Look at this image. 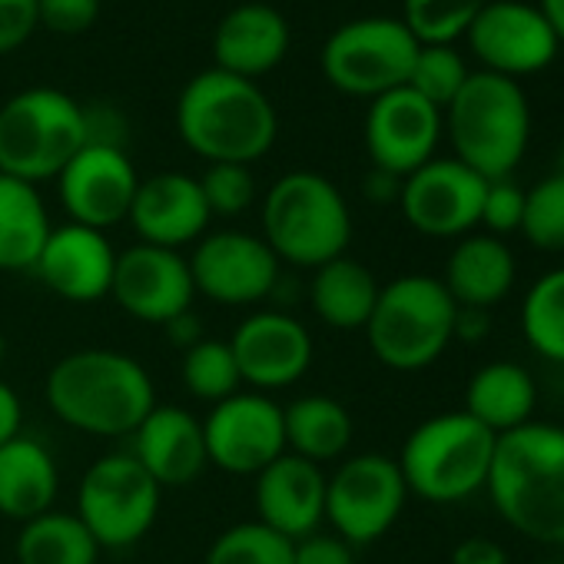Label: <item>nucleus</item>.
I'll return each instance as SVG.
<instances>
[{
	"label": "nucleus",
	"instance_id": "f257e3e1",
	"mask_svg": "<svg viewBox=\"0 0 564 564\" xmlns=\"http://www.w3.org/2000/svg\"><path fill=\"white\" fill-rule=\"evenodd\" d=\"M485 491L518 534L564 547V429L524 422L498 435Z\"/></svg>",
	"mask_w": 564,
	"mask_h": 564
},
{
	"label": "nucleus",
	"instance_id": "f03ea898",
	"mask_svg": "<svg viewBox=\"0 0 564 564\" xmlns=\"http://www.w3.org/2000/svg\"><path fill=\"white\" fill-rule=\"evenodd\" d=\"M44 399L64 425L97 438H123L150 415L156 389L133 356L77 349L47 372Z\"/></svg>",
	"mask_w": 564,
	"mask_h": 564
},
{
	"label": "nucleus",
	"instance_id": "7ed1b4c3",
	"mask_svg": "<svg viewBox=\"0 0 564 564\" xmlns=\"http://www.w3.org/2000/svg\"><path fill=\"white\" fill-rule=\"evenodd\" d=\"M176 133L206 163L249 166L272 150L279 117L256 80L213 67L180 90Z\"/></svg>",
	"mask_w": 564,
	"mask_h": 564
},
{
	"label": "nucleus",
	"instance_id": "20e7f679",
	"mask_svg": "<svg viewBox=\"0 0 564 564\" xmlns=\"http://www.w3.org/2000/svg\"><path fill=\"white\" fill-rule=\"evenodd\" d=\"M262 239L279 262L296 269H319L346 256L352 213L343 189L313 170L279 176L262 199Z\"/></svg>",
	"mask_w": 564,
	"mask_h": 564
},
{
	"label": "nucleus",
	"instance_id": "39448f33",
	"mask_svg": "<svg viewBox=\"0 0 564 564\" xmlns=\"http://www.w3.org/2000/svg\"><path fill=\"white\" fill-rule=\"evenodd\" d=\"M442 123L455 160L485 180H505L521 163L531 140V110L518 80L475 70L445 107Z\"/></svg>",
	"mask_w": 564,
	"mask_h": 564
},
{
	"label": "nucleus",
	"instance_id": "423d86ee",
	"mask_svg": "<svg viewBox=\"0 0 564 564\" xmlns=\"http://www.w3.org/2000/svg\"><path fill=\"white\" fill-rule=\"evenodd\" d=\"M458 306L435 275H399L379 290L376 310L366 323L372 356L395 372L429 369L455 339Z\"/></svg>",
	"mask_w": 564,
	"mask_h": 564
},
{
	"label": "nucleus",
	"instance_id": "0eeeda50",
	"mask_svg": "<svg viewBox=\"0 0 564 564\" xmlns=\"http://www.w3.org/2000/svg\"><path fill=\"white\" fill-rule=\"evenodd\" d=\"M495 442L498 435L468 412H442L412 429L395 462L409 495L455 505L485 488Z\"/></svg>",
	"mask_w": 564,
	"mask_h": 564
},
{
	"label": "nucleus",
	"instance_id": "6e6552de",
	"mask_svg": "<svg viewBox=\"0 0 564 564\" xmlns=\"http://www.w3.org/2000/svg\"><path fill=\"white\" fill-rule=\"evenodd\" d=\"M90 143L87 110L57 87H31L0 107V173L24 183L57 180Z\"/></svg>",
	"mask_w": 564,
	"mask_h": 564
},
{
	"label": "nucleus",
	"instance_id": "1a4fd4ad",
	"mask_svg": "<svg viewBox=\"0 0 564 564\" xmlns=\"http://www.w3.org/2000/svg\"><path fill=\"white\" fill-rule=\"evenodd\" d=\"M419 47L422 44L399 18H359L333 31L319 64L339 94L376 100L405 87Z\"/></svg>",
	"mask_w": 564,
	"mask_h": 564
},
{
	"label": "nucleus",
	"instance_id": "9d476101",
	"mask_svg": "<svg viewBox=\"0 0 564 564\" xmlns=\"http://www.w3.org/2000/svg\"><path fill=\"white\" fill-rule=\"evenodd\" d=\"M163 488L130 452L97 458L77 488V518L100 547L120 551L137 544L160 514Z\"/></svg>",
	"mask_w": 564,
	"mask_h": 564
},
{
	"label": "nucleus",
	"instance_id": "9b49d317",
	"mask_svg": "<svg viewBox=\"0 0 564 564\" xmlns=\"http://www.w3.org/2000/svg\"><path fill=\"white\" fill-rule=\"evenodd\" d=\"M405 498L409 488L399 462L382 452L352 455L326 475V521L352 547L389 534L405 508Z\"/></svg>",
	"mask_w": 564,
	"mask_h": 564
},
{
	"label": "nucleus",
	"instance_id": "f8f14e48",
	"mask_svg": "<svg viewBox=\"0 0 564 564\" xmlns=\"http://www.w3.org/2000/svg\"><path fill=\"white\" fill-rule=\"evenodd\" d=\"M186 262L196 296H206L219 306H256L279 286L275 252L262 236L242 229L206 232Z\"/></svg>",
	"mask_w": 564,
	"mask_h": 564
},
{
	"label": "nucleus",
	"instance_id": "ddd939ff",
	"mask_svg": "<svg viewBox=\"0 0 564 564\" xmlns=\"http://www.w3.org/2000/svg\"><path fill=\"white\" fill-rule=\"evenodd\" d=\"M206 458L229 475H259L279 455H286L282 405L265 392H236L209 409L203 419Z\"/></svg>",
	"mask_w": 564,
	"mask_h": 564
},
{
	"label": "nucleus",
	"instance_id": "4468645a",
	"mask_svg": "<svg viewBox=\"0 0 564 564\" xmlns=\"http://www.w3.org/2000/svg\"><path fill=\"white\" fill-rule=\"evenodd\" d=\"M488 180L462 160H429L402 180L399 206L405 223L432 239H462L481 219Z\"/></svg>",
	"mask_w": 564,
	"mask_h": 564
},
{
	"label": "nucleus",
	"instance_id": "2eb2a0df",
	"mask_svg": "<svg viewBox=\"0 0 564 564\" xmlns=\"http://www.w3.org/2000/svg\"><path fill=\"white\" fill-rule=\"evenodd\" d=\"M110 296L137 323L166 326L183 313H189L196 300V286L183 252L137 242L117 252Z\"/></svg>",
	"mask_w": 564,
	"mask_h": 564
},
{
	"label": "nucleus",
	"instance_id": "dca6fc26",
	"mask_svg": "<svg viewBox=\"0 0 564 564\" xmlns=\"http://www.w3.org/2000/svg\"><path fill=\"white\" fill-rule=\"evenodd\" d=\"M465 37L485 70L508 80L544 70L561 47L544 14L521 0H488Z\"/></svg>",
	"mask_w": 564,
	"mask_h": 564
},
{
	"label": "nucleus",
	"instance_id": "f3484780",
	"mask_svg": "<svg viewBox=\"0 0 564 564\" xmlns=\"http://www.w3.org/2000/svg\"><path fill=\"white\" fill-rule=\"evenodd\" d=\"M70 223L107 232L130 216L140 176L123 147L87 143L57 176Z\"/></svg>",
	"mask_w": 564,
	"mask_h": 564
},
{
	"label": "nucleus",
	"instance_id": "a211bd4d",
	"mask_svg": "<svg viewBox=\"0 0 564 564\" xmlns=\"http://www.w3.org/2000/svg\"><path fill=\"white\" fill-rule=\"evenodd\" d=\"M229 349L236 356L242 382L252 386L256 392L290 389L313 366L310 329L296 316L279 310H262L246 316L236 326Z\"/></svg>",
	"mask_w": 564,
	"mask_h": 564
},
{
	"label": "nucleus",
	"instance_id": "6ab92c4d",
	"mask_svg": "<svg viewBox=\"0 0 564 564\" xmlns=\"http://www.w3.org/2000/svg\"><path fill=\"white\" fill-rule=\"evenodd\" d=\"M442 127V110L409 87L376 97L366 113V150L372 166L405 180L435 160Z\"/></svg>",
	"mask_w": 564,
	"mask_h": 564
},
{
	"label": "nucleus",
	"instance_id": "aec40b11",
	"mask_svg": "<svg viewBox=\"0 0 564 564\" xmlns=\"http://www.w3.org/2000/svg\"><path fill=\"white\" fill-rule=\"evenodd\" d=\"M113 269L117 249L110 246L107 232L80 223L54 226L34 265L37 279L54 296L77 306H90L110 296Z\"/></svg>",
	"mask_w": 564,
	"mask_h": 564
},
{
	"label": "nucleus",
	"instance_id": "412c9836",
	"mask_svg": "<svg viewBox=\"0 0 564 564\" xmlns=\"http://www.w3.org/2000/svg\"><path fill=\"white\" fill-rule=\"evenodd\" d=\"M252 505L256 521L296 544L326 521V471L293 452L279 455L256 475Z\"/></svg>",
	"mask_w": 564,
	"mask_h": 564
},
{
	"label": "nucleus",
	"instance_id": "4be33fe9",
	"mask_svg": "<svg viewBox=\"0 0 564 564\" xmlns=\"http://www.w3.org/2000/svg\"><path fill=\"white\" fill-rule=\"evenodd\" d=\"M209 219L213 216L203 199L199 180L189 173H176V170L140 180L130 216H127L140 242L176 249V252L189 242L196 246L206 236Z\"/></svg>",
	"mask_w": 564,
	"mask_h": 564
},
{
	"label": "nucleus",
	"instance_id": "5701e85b",
	"mask_svg": "<svg viewBox=\"0 0 564 564\" xmlns=\"http://www.w3.org/2000/svg\"><path fill=\"white\" fill-rule=\"evenodd\" d=\"M130 438V455L160 488H183L209 465L203 422L183 405H153Z\"/></svg>",
	"mask_w": 564,
	"mask_h": 564
},
{
	"label": "nucleus",
	"instance_id": "b1692460",
	"mask_svg": "<svg viewBox=\"0 0 564 564\" xmlns=\"http://www.w3.org/2000/svg\"><path fill=\"white\" fill-rule=\"evenodd\" d=\"M290 51V24L269 4H239L213 31V61L219 70L259 80L272 74Z\"/></svg>",
	"mask_w": 564,
	"mask_h": 564
},
{
	"label": "nucleus",
	"instance_id": "393cba45",
	"mask_svg": "<svg viewBox=\"0 0 564 564\" xmlns=\"http://www.w3.org/2000/svg\"><path fill=\"white\" fill-rule=\"evenodd\" d=\"M514 252L505 239L488 232H468L455 242L442 286L458 310H495L514 286Z\"/></svg>",
	"mask_w": 564,
	"mask_h": 564
},
{
	"label": "nucleus",
	"instance_id": "a878e982",
	"mask_svg": "<svg viewBox=\"0 0 564 564\" xmlns=\"http://www.w3.org/2000/svg\"><path fill=\"white\" fill-rule=\"evenodd\" d=\"M61 491V471L51 448L37 438L18 435L0 445V514L31 521L47 514Z\"/></svg>",
	"mask_w": 564,
	"mask_h": 564
},
{
	"label": "nucleus",
	"instance_id": "bb28decb",
	"mask_svg": "<svg viewBox=\"0 0 564 564\" xmlns=\"http://www.w3.org/2000/svg\"><path fill=\"white\" fill-rule=\"evenodd\" d=\"M379 282L372 269L352 256H339L319 269H313L310 279V306L316 319L336 333H362L376 300H379Z\"/></svg>",
	"mask_w": 564,
	"mask_h": 564
},
{
	"label": "nucleus",
	"instance_id": "cd10ccee",
	"mask_svg": "<svg viewBox=\"0 0 564 564\" xmlns=\"http://www.w3.org/2000/svg\"><path fill=\"white\" fill-rule=\"evenodd\" d=\"M51 229L54 226L41 189L0 173V269L34 272Z\"/></svg>",
	"mask_w": 564,
	"mask_h": 564
},
{
	"label": "nucleus",
	"instance_id": "c85d7f7f",
	"mask_svg": "<svg viewBox=\"0 0 564 564\" xmlns=\"http://www.w3.org/2000/svg\"><path fill=\"white\" fill-rule=\"evenodd\" d=\"M538 402V389L534 379L528 376V369H521L518 362H488L481 366L468 389H465V409L475 422H481L488 432L505 435L524 422H531Z\"/></svg>",
	"mask_w": 564,
	"mask_h": 564
},
{
	"label": "nucleus",
	"instance_id": "c756f323",
	"mask_svg": "<svg viewBox=\"0 0 564 564\" xmlns=\"http://www.w3.org/2000/svg\"><path fill=\"white\" fill-rule=\"evenodd\" d=\"M282 429H286V452L326 465L339 462L352 445V415L333 395H303L282 409Z\"/></svg>",
	"mask_w": 564,
	"mask_h": 564
},
{
	"label": "nucleus",
	"instance_id": "7c9ffc66",
	"mask_svg": "<svg viewBox=\"0 0 564 564\" xmlns=\"http://www.w3.org/2000/svg\"><path fill=\"white\" fill-rule=\"evenodd\" d=\"M100 551L104 547L77 518V511L57 508L24 521L14 544L18 564H97Z\"/></svg>",
	"mask_w": 564,
	"mask_h": 564
},
{
	"label": "nucleus",
	"instance_id": "2f4dec72",
	"mask_svg": "<svg viewBox=\"0 0 564 564\" xmlns=\"http://www.w3.org/2000/svg\"><path fill=\"white\" fill-rule=\"evenodd\" d=\"M521 329L541 359L564 366V265L544 272L524 293Z\"/></svg>",
	"mask_w": 564,
	"mask_h": 564
},
{
	"label": "nucleus",
	"instance_id": "473e14b6",
	"mask_svg": "<svg viewBox=\"0 0 564 564\" xmlns=\"http://www.w3.org/2000/svg\"><path fill=\"white\" fill-rule=\"evenodd\" d=\"M180 376H183V389L193 399L209 402V405L236 395L239 386H242V376H239V366H236V356H232L229 343L206 339V336L183 352Z\"/></svg>",
	"mask_w": 564,
	"mask_h": 564
},
{
	"label": "nucleus",
	"instance_id": "72a5a7b5",
	"mask_svg": "<svg viewBox=\"0 0 564 564\" xmlns=\"http://www.w3.org/2000/svg\"><path fill=\"white\" fill-rule=\"evenodd\" d=\"M293 541L262 521H239L216 534L203 564H293Z\"/></svg>",
	"mask_w": 564,
	"mask_h": 564
},
{
	"label": "nucleus",
	"instance_id": "f704fd0d",
	"mask_svg": "<svg viewBox=\"0 0 564 564\" xmlns=\"http://www.w3.org/2000/svg\"><path fill=\"white\" fill-rule=\"evenodd\" d=\"M488 0H402V24L419 44H455L468 34Z\"/></svg>",
	"mask_w": 564,
	"mask_h": 564
},
{
	"label": "nucleus",
	"instance_id": "c9c22d12",
	"mask_svg": "<svg viewBox=\"0 0 564 564\" xmlns=\"http://www.w3.org/2000/svg\"><path fill=\"white\" fill-rule=\"evenodd\" d=\"M468 74L471 70L465 67V61H462V54L455 47H448V44H422L405 87L415 90L422 100H429L435 110L445 113V107L465 87Z\"/></svg>",
	"mask_w": 564,
	"mask_h": 564
},
{
	"label": "nucleus",
	"instance_id": "e433bc0d",
	"mask_svg": "<svg viewBox=\"0 0 564 564\" xmlns=\"http://www.w3.org/2000/svg\"><path fill=\"white\" fill-rule=\"evenodd\" d=\"M524 239L541 252H564V176L554 173L524 189Z\"/></svg>",
	"mask_w": 564,
	"mask_h": 564
},
{
	"label": "nucleus",
	"instance_id": "4c0bfd02",
	"mask_svg": "<svg viewBox=\"0 0 564 564\" xmlns=\"http://www.w3.org/2000/svg\"><path fill=\"white\" fill-rule=\"evenodd\" d=\"M199 189L209 206V216H223V219L246 213L256 199V180L249 166L239 163H209L206 173L199 176Z\"/></svg>",
	"mask_w": 564,
	"mask_h": 564
},
{
	"label": "nucleus",
	"instance_id": "58836bf2",
	"mask_svg": "<svg viewBox=\"0 0 564 564\" xmlns=\"http://www.w3.org/2000/svg\"><path fill=\"white\" fill-rule=\"evenodd\" d=\"M521 216H524V189L505 176V180H488L485 199H481V219L478 226L488 229V236H508L521 229Z\"/></svg>",
	"mask_w": 564,
	"mask_h": 564
},
{
	"label": "nucleus",
	"instance_id": "ea45409f",
	"mask_svg": "<svg viewBox=\"0 0 564 564\" xmlns=\"http://www.w3.org/2000/svg\"><path fill=\"white\" fill-rule=\"evenodd\" d=\"M41 28L54 34H84L100 18V0H37Z\"/></svg>",
	"mask_w": 564,
	"mask_h": 564
},
{
	"label": "nucleus",
	"instance_id": "a19ab883",
	"mask_svg": "<svg viewBox=\"0 0 564 564\" xmlns=\"http://www.w3.org/2000/svg\"><path fill=\"white\" fill-rule=\"evenodd\" d=\"M37 28V0H0V54L21 51Z\"/></svg>",
	"mask_w": 564,
	"mask_h": 564
},
{
	"label": "nucleus",
	"instance_id": "79ce46f5",
	"mask_svg": "<svg viewBox=\"0 0 564 564\" xmlns=\"http://www.w3.org/2000/svg\"><path fill=\"white\" fill-rule=\"evenodd\" d=\"M293 564H356V547L346 544L339 534L316 531V534L296 541Z\"/></svg>",
	"mask_w": 564,
	"mask_h": 564
},
{
	"label": "nucleus",
	"instance_id": "37998d69",
	"mask_svg": "<svg viewBox=\"0 0 564 564\" xmlns=\"http://www.w3.org/2000/svg\"><path fill=\"white\" fill-rule=\"evenodd\" d=\"M452 564H508V551L495 538H465L452 551Z\"/></svg>",
	"mask_w": 564,
	"mask_h": 564
},
{
	"label": "nucleus",
	"instance_id": "c03bdc74",
	"mask_svg": "<svg viewBox=\"0 0 564 564\" xmlns=\"http://www.w3.org/2000/svg\"><path fill=\"white\" fill-rule=\"evenodd\" d=\"M21 425H24V405H21V395L0 379V445H8L11 438L21 435Z\"/></svg>",
	"mask_w": 564,
	"mask_h": 564
},
{
	"label": "nucleus",
	"instance_id": "a18cd8bd",
	"mask_svg": "<svg viewBox=\"0 0 564 564\" xmlns=\"http://www.w3.org/2000/svg\"><path fill=\"white\" fill-rule=\"evenodd\" d=\"M399 193H402V180L372 166V173L366 176V196L376 203H392V199L399 203Z\"/></svg>",
	"mask_w": 564,
	"mask_h": 564
},
{
	"label": "nucleus",
	"instance_id": "49530a36",
	"mask_svg": "<svg viewBox=\"0 0 564 564\" xmlns=\"http://www.w3.org/2000/svg\"><path fill=\"white\" fill-rule=\"evenodd\" d=\"M488 329H491V323H488L485 310H458V316H455V339L478 343V339L488 336Z\"/></svg>",
	"mask_w": 564,
	"mask_h": 564
},
{
	"label": "nucleus",
	"instance_id": "de8ad7c7",
	"mask_svg": "<svg viewBox=\"0 0 564 564\" xmlns=\"http://www.w3.org/2000/svg\"><path fill=\"white\" fill-rule=\"evenodd\" d=\"M163 329H166V336L173 339V346H176V349H183V352L203 339V333H199V319H196L193 313H183L180 319L166 323Z\"/></svg>",
	"mask_w": 564,
	"mask_h": 564
},
{
	"label": "nucleus",
	"instance_id": "09e8293b",
	"mask_svg": "<svg viewBox=\"0 0 564 564\" xmlns=\"http://www.w3.org/2000/svg\"><path fill=\"white\" fill-rule=\"evenodd\" d=\"M538 11L544 14V21L557 34V41L564 44V0H538Z\"/></svg>",
	"mask_w": 564,
	"mask_h": 564
},
{
	"label": "nucleus",
	"instance_id": "8fccbe9b",
	"mask_svg": "<svg viewBox=\"0 0 564 564\" xmlns=\"http://www.w3.org/2000/svg\"><path fill=\"white\" fill-rule=\"evenodd\" d=\"M4 359H8V339H4V333H0V366H4Z\"/></svg>",
	"mask_w": 564,
	"mask_h": 564
},
{
	"label": "nucleus",
	"instance_id": "3c124183",
	"mask_svg": "<svg viewBox=\"0 0 564 564\" xmlns=\"http://www.w3.org/2000/svg\"><path fill=\"white\" fill-rule=\"evenodd\" d=\"M557 173L564 176V140H561V150H557Z\"/></svg>",
	"mask_w": 564,
	"mask_h": 564
}]
</instances>
